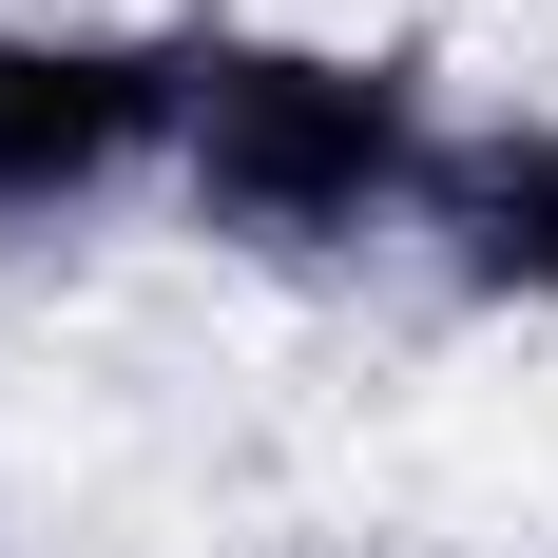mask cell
I'll use <instances>...</instances> for the list:
<instances>
[{
    "instance_id": "7a4b0ae2",
    "label": "cell",
    "mask_w": 558,
    "mask_h": 558,
    "mask_svg": "<svg viewBox=\"0 0 558 558\" xmlns=\"http://www.w3.org/2000/svg\"><path fill=\"white\" fill-rule=\"evenodd\" d=\"M173 97H193V20H0V251L97 231L173 193Z\"/></svg>"
},
{
    "instance_id": "6da1fadb",
    "label": "cell",
    "mask_w": 558,
    "mask_h": 558,
    "mask_svg": "<svg viewBox=\"0 0 558 558\" xmlns=\"http://www.w3.org/2000/svg\"><path fill=\"white\" fill-rule=\"evenodd\" d=\"M462 97L424 39H347V20H193V97H173V193L155 213L193 251L270 289L386 270L424 231V173H444Z\"/></svg>"
},
{
    "instance_id": "3957f363",
    "label": "cell",
    "mask_w": 558,
    "mask_h": 558,
    "mask_svg": "<svg viewBox=\"0 0 558 558\" xmlns=\"http://www.w3.org/2000/svg\"><path fill=\"white\" fill-rule=\"evenodd\" d=\"M404 270L444 308H482V328H558V97H462Z\"/></svg>"
},
{
    "instance_id": "277c9868",
    "label": "cell",
    "mask_w": 558,
    "mask_h": 558,
    "mask_svg": "<svg viewBox=\"0 0 558 558\" xmlns=\"http://www.w3.org/2000/svg\"><path fill=\"white\" fill-rule=\"evenodd\" d=\"M0 20H20V0H0Z\"/></svg>"
}]
</instances>
